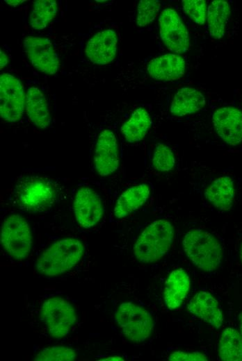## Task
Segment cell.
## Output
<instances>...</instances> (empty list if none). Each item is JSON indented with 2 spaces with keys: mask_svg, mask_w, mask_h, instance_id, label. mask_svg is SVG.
<instances>
[{
  "mask_svg": "<svg viewBox=\"0 0 242 361\" xmlns=\"http://www.w3.org/2000/svg\"><path fill=\"white\" fill-rule=\"evenodd\" d=\"M1 51V53H0V66H1V69H2V67H3L5 65H6L8 64V58L7 56V55L6 53H4L3 52H2L1 49L0 50Z\"/></svg>",
  "mask_w": 242,
  "mask_h": 361,
  "instance_id": "cell-31",
  "label": "cell"
},
{
  "mask_svg": "<svg viewBox=\"0 0 242 361\" xmlns=\"http://www.w3.org/2000/svg\"><path fill=\"white\" fill-rule=\"evenodd\" d=\"M159 23L161 38L170 51L182 53L188 50V31L174 9L163 10L159 17Z\"/></svg>",
  "mask_w": 242,
  "mask_h": 361,
  "instance_id": "cell-9",
  "label": "cell"
},
{
  "mask_svg": "<svg viewBox=\"0 0 242 361\" xmlns=\"http://www.w3.org/2000/svg\"><path fill=\"white\" fill-rule=\"evenodd\" d=\"M206 101L204 95L193 87H183L175 94L170 112L177 117L195 113L202 109Z\"/></svg>",
  "mask_w": 242,
  "mask_h": 361,
  "instance_id": "cell-21",
  "label": "cell"
},
{
  "mask_svg": "<svg viewBox=\"0 0 242 361\" xmlns=\"http://www.w3.org/2000/svg\"><path fill=\"white\" fill-rule=\"evenodd\" d=\"M230 15V7L224 0L213 1L207 8V22L209 35L220 39L225 35L227 22Z\"/></svg>",
  "mask_w": 242,
  "mask_h": 361,
  "instance_id": "cell-23",
  "label": "cell"
},
{
  "mask_svg": "<svg viewBox=\"0 0 242 361\" xmlns=\"http://www.w3.org/2000/svg\"><path fill=\"white\" fill-rule=\"evenodd\" d=\"M206 199L220 210H229L234 203L235 190L233 180L229 176H220L207 187Z\"/></svg>",
  "mask_w": 242,
  "mask_h": 361,
  "instance_id": "cell-20",
  "label": "cell"
},
{
  "mask_svg": "<svg viewBox=\"0 0 242 361\" xmlns=\"http://www.w3.org/2000/svg\"><path fill=\"white\" fill-rule=\"evenodd\" d=\"M84 251L85 246L79 239L68 237L60 240L46 249L38 257L35 268L45 276L61 275L79 262Z\"/></svg>",
  "mask_w": 242,
  "mask_h": 361,
  "instance_id": "cell-1",
  "label": "cell"
},
{
  "mask_svg": "<svg viewBox=\"0 0 242 361\" xmlns=\"http://www.w3.org/2000/svg\"><path fill=\"white\" fill-rule=\"evenodd\" d=\"M40 318L50 336L60 339L70 333L77 316L74 306L61 297H51L45 301L40 311Z\"/></svg>",
  "mask_w": 242,
  "mask_h": 361,
  "instance_id": "cell-6",
  "label": "cell"
},
{
  "mask_svg": "<svg viewBox=\"0 0 242 361\" xmlns=\"http://www.w3.org/2000/svg\"><path fill=\"white\" fill-rule=\"evenodd\" d=\"M57 3L54 0H38L34 2L29 16L32 28L41 30L47 27L57 13Z\"/></svg>",
  "mask_w": 242,
  "mask_h": 361,
  "instance_id": "cell-25",
  "label": "cell"
},
{
  "mask_svg": "<svg viewBox=\"0 0 242 361\" xmlns=\"http://www.w3.org/2000/svg\"><path fill=\"white\" fill-rule=\"evenodd\" d=\"M115 320L124 336L135 343L146 340L154 327L150 313L132 302H124L119 305Z\"/></svg>",
  "mask_w": 242,
  "mask_h": 361,
  "instance_id": "cell-4",
  "label": "cell"
},
{
  "mask_svg": "<svg viewBox=\"0 0 242 361\" xmlns=\"http://www.w3.org/2000/svg\"><path fill=\"white\" fill-rule=\"evenodd\" d=\"M240 260L242 263V244H241V248H240Z\"/></svg>",
  "mask_w": 242,
  "mask_h": 361,
  "instance_id": "cell-35",
  "label": "cell"
},
{
  "mask_svg": "<svg viewBox=\"0 0 242 361\" xmlns=\"http://www.w3.org/2000/svg\"><path fill=\"white\" fill-rule=\"evenodd\" d=\"M183 10L197 24H204L207 17L206 2L202 0H184Z\"/></svg>",
  "mask_w": 242,
  "mask_h": 361,
  "instance_id": "cell-29",
  "label": "cell"
},
{
  "mask_svg": "<svg viewBox=\"0 0 242 361\" xmlns=\"http://www.w3.org/2000/svg\"><path fill=\"white\" fill-rule=\"evenodd\" d=\"M25 108L29 119L37 127L47 128L49 126L51 119L47 103L38 87H29L26 93Z\"/></svg>",
  "mask_w": 242,
  "mask_h": 361,
  "instance_id": "cell-19",
  "label": "cell"
},
{
  "mask_svg": "<svg viewBox=\"0 0 242 361\" xmlns=\"http://www.w3.org/2000/svg\"><path fill=\"white\" fill-rule=\"evenodd\" d=\"M150 195V188L145 183L134 185L124 190L118 197L113 208L118 219L124 218L141 207Z\"/></svg>",
  "mask_w": 242,
  "mask_h": 361,
  "instance_id": "cell-18",
  "label": "cell"
},
{
  "mask_svg": "<svg viewBox=\"0 0 242 361\" xmlns=\"http://www.w3.org/2000/svg\"><path fill=\"white\" fill-rule=\"evenodd\" d=\"M73 210L76 221L84 228L97 225L104 212L101 198L89 187H81L77 190L73 202Z\"/></svg>",
  "mask_w": 242,
  "mask_h": 361,
  "instance_id": "cell-10",
  "label": "cell"
},
{
  "mask_svg": "<svg viewBox=\"0 0 242 361\" xmlns=\"http://www.w3.org/2000/svg\"><path fill=\"white\" fill-rule=\"evenodd\" d=\"M74 349L66 346H51L41 350L33 360L37 361H73L76 358Z\"/></svg>",
  "mask_w": 242,
  "mask_h": 361,
  "instance_id": "cell-26",
  "label": "cell"
},
{
  "mask_svg": "<svg viewBox=\"0 0 242 361\" xmlns=\"http://www.w3.org/2000/svg\"><path fill=\"white\" fill-rule=\"evenodd\" d=\"M118 36L112 29L95 34L87 42L85 52L88 59L97 65L111 62L116 53Z\"/></svg>",
  "mask_w": 242,
  "mask_h": 361,
  "instance_id": "cell-14",
  "label": "cell"
},
{
  "mask_svg": "<svg viewBox=\"0 0 242 361\" xmlns=\"http://www.w3.org/2000/svg\"><path fill=\"white\" fill-rule=\"evenodd\" d=\"M218 356L225 361H242V336L232 328H225L218 343Z\"/></svg>",
  "mask_w": 242,
  "mask_h": 361,
  "instance_id": "cell-24",
  "label": "cell"
},
{
  "mask_svg": "<svg viewBox=\"0 0 242 361\" xmlns=\"http://www.w3.org/2000/svg\"><path fill=\"white\" fill-rule=\"evenodd\" d=\"M168 360L172 361H207L208 358L206 355L201 352H186L177 351L171 353Z\"/></svg>",
  "mask_w": 242,
  "mask_h": 361,
  "instance_id": "cell-30",
  "label": "cell"
},
{
  "mask_svg": "<svg viewBox=\"0 0 242 361\" xmlns=\"http://www.w3.org/2000/svg\"><path fill=\"white\" fill-rule=\"evenodd\" d=\"M182 244L187 257L197 268L212 271L221 263L222 246L212 234L199 229L191 230L184 235Z\"/></svg>",
  "mask_w": 242,
  "mask_h": 361,
  "instance_id": "cell-3",
  "label": "cell"
},
{
  "mask_svg": "<svg viewBox=\"0 0 242 361\" xmlns=\"http://www.w3.org/2000/svg\"><path fill=\"white\" fill-rule=\"evenodd\" d=\"M152 164L156 171L162 172L170 171L175 164L172 150L164 144H157L154 150Z\"/></svg>",
  "mask_w": 242,
  "mask_h": 361,
  "instance_id": "cell-27",
  "label": "cell"
},
{
  "mask_svg": "<svg viewBox=\"0 0 242 361\" xmlns=\"http://www.w3.org/2000/svg\"><path fill=\"white\" fill-rule=\"evenodd\" d=\"M20 205L29 211H40L50 205L56 198L53 185L40 177L31 176L23 179L15 189Z\"/></svg>",
  "mask_w": 242,
  "mask_h": 361,
  "instance_id": "cell-7",
  "label": "cell"
},
{
  "mask_svg": "<svg viewBox=\"0 0 242 361\" xmlns=\"http://www.w3.org/2000/svg\"><path fill=\"white\" fill-rule=\"evenodd\" d=\"M213 124L219 137L227 144L242 142V112L234 108L224 107L213 115Z\"/></svg>",
  "mask_w": 242,
  "mask_h": 361,
  "instance_id": "cell-13",
  "label": "cell"
},
{
  "mask_svg": "<svg viewBox=\"0 0 242 361\" xmlns=\"http://www.w3.org/2000/svg\"><path fill=\"white\" fill-rule=\"evenodd\" d=\"M151 124L152 120L147 110L143 108H138L123 124L121 132L127 142H137L144 138Z\"/></svg>",
  "mask_w": 242,
  "mask_h": 361,
  "instance_id": "cell-22",
  "label": "cell"
},
{
  "mask_svg": "<svg viewBox=\"0 0 242 361\" xmlns=\"http://www.w3.org/2000/svg\"><path fill=\"white\" fill-rule=\"evenodd\" d=\"M239 318L240 321V334L242 336V312L239 314Z\"/></svg>",
  "mask_w": 242,
  "mask_h": 361,
  "instance_id": "cell-34",
  "label": "cell"
},
{
  "mask_svg": "<svg viewBox=\"0 0 242 361\" xmlns=\"http://www.w3.org/2000/svg\"><path fill=\"white\" fill-rule=\"evenodd\" d=\"M188 312L201 319L216 328H219L223 322V314L218 301L209 292L200 291L189 301Z\"/></svg>",
  "mask_w": 242,
  "mask_h": 361,
  "instance_id": "cell-15",
  "label": "cell"
},
{
  "mask_svg": "<svg viewBox=\"0 0 242 361\" xmlns=\"http://www.w3.org/2000/svg\"><path fill=\"white\" fill-rule=\"evenodd\" d=\"M24 1L23 0H5V2H6L8 5L10 6H18L19 4L23 3Z\"/></svg>",
  "mask_w": 242,
  "mask_h": 361,
  "instance_id": "cell-33",
  "label": "cell"
},
{
  "mask_svg": "<svg viewBox=\"0 0 242 361\" xmlns=\"http://www.w3.org/2000/svg\"><path fill=\"white\" fill-rule=\"evenodd\" d=\"M101 361H115V360H124V359L120 356H109L107 358H105L104 359L99 360Z\"/></svg>",
  "mask_w": 242,
  "mask_h": 361,
  "instance_id": "cell-32",
  "label": "cell"
},
{
  "mask_svg": "<svg viewBox=\"0 0 242 361\" xmlns=\"http://www.w3.org/2000/svg\"><path fill=\"white\" fill-rule=\"evenodd\" d=\"M161 3L155 0H140L138 5L136 23L139 26H145L156 17Z\"/></svg>",
  "mask_w": 242,
  "mask_h": 361,
  "instance_id": "cell-28",
  "label": "cell"
},
{
  "mask_svg": "<svg viewBox=\"0 0 242 361\" xmlns=\"http://www.w3.org/2000/svg\"><path fill=\"white\" fill-rule=\"evenodd\" d=\"M147 70L154 79L176 80L184 74L185 62L177 54H165L151 60L147 65Z\"/></svg>",
  "mask_w": 242,
  "mask_h": 361,
  "instance_id": "cell-16",
  "label": "cell"
},
{
  "mask_svg": "<svg viewBox=\"0 0 242 361\" xmlns=\"http://www.w3.org/2000/svg\"><path fill=\"white\" fill-rule=\"evenodd\" d=\"M174 233L170 221L159 219L152 222L139 235L134 245L135 258L143 263L158 261L171 247Z\"/></svg>",
  "mask_w": 242,
  "mask_h": 361,
  "instance_id": "cell-2",
  "label": "cell"
},
{
  "mask_svg": "<svg viewBox=\"0 0 242 361\" xmlns=\"http://www.w3.org/2000/svg\"><path fill=\"white\" fill-rule=\"evenodd\" d=\"M25 94L21 82L15 76L3 73L0 76V115L10 122L18 121L22 116Z\"/></svg>",
  "mask_w": 242,
  "mask_h": 361,
  "instance_id": "cell-8",
  "label": "cell"
},
{
  "mask_svg": "<svg viewBox=\"0 0 242 361\" xmlns=\"http://www.w3.org/2000/svg\"><path fill=\"white\" fill-rule=\"evenodd\" d=\"M0 241L12 258L18 260L27 258L33 244L32 233L27 221L18 214L9 215L1 224Z\"/></svg>",
  "mask_w": 242,
  "mask_h": 361,
  "instance_id": "cell-5",
  "label": "cell"
},
{
  "mask_svg": "<svg viewBox=\"0 0 242 361\" xmlns=\"http://www.w3.org/2000/svg\"><path fill=\"white\" fill-rule=\"evenodd\" d=\"M94 168L100 176L113 174L119 167V151L114 133L103 130L98 136L93 157Z\"/></svg>",
  "mask_w": 242,
  "mask_h": 361,
  "instance_id": "cell-12",
  "label": "cell"
},
{
  "mask_svg": "<svg viewBox=\"0 0 242 361\" xmlns=\"http://www.w3.org/2000/svg\"><path fill=\"white\" fill-rule=\"evenodd\" d=\"M23 43L29 60L37 69L47 74L57 72L59 60L49 40L42 37L27 36Z\"/></svg>",
  "mask_w": 242,
  "mask_h": 361,
  "instance_id": "cell-11",
  "label": "cell"
},
{
  "mask_svg": "<svg viewBox=\"0 0 242 361\" xmlns=\"http://www.w3.org/2000/svg\"><path fill=\"white\" fill-rule=\"evenodd\" d=\"M191 280L188 274L182 268L171 271L163 290V301L169 310L179 308L188 294Z\"/></svg>",
  "mask_w": 242,
  "mask_h": 361,
  "instance_id": "cell-17",
  "label": "cell"
}]
</instances>
